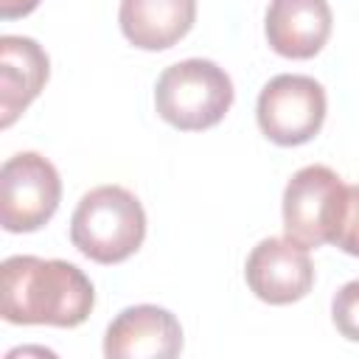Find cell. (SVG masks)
Segmentation results:
<instances>
[{
    "label": "cell",
    "instance_id": "7c38bea8",
    "mask_svg": "<svg viewBox=\"0 0 359 359\" xmlns=\"http://www.w3.org/2000/svg\"><path fill=\"white\" fill-rule=\"evenodd\" d=\"M331 320L345 339L359 342V280H348L345 286H339L331 300Z\"/></svg>",
    "mask_w": 359,
    "mask_h": 359
},
{
    "label": "cell",
    "instance_id": "4fadbf2b",
    "mask_svg": "<svg viewBox=\"0 0 359 359\" xmlns=\"http://www.w3.org/2000/svg\"><path fill=\"white\" fill-rule=\"evenodd\" d=\"M331 244H337L342 252L359 258V185H348L342 216H339V224H337Z\"/></svg>",
    "mask_w": 359,
    "mask_h": 359
},
{
    "label": "cell",
    "instance_id": "8992f818",
    "mask_svg": "<svg viewBox=\"0 0 359 359\" xmlns=\"http://www.w3.org/2000/svg\"><path fill=\"white\" fill-rule=\"evenodd\" d=\"M325 90L317 79L300 73H280L261 87L258 126L278 146L309 143L325 121Z\"/></svg>",
    "mask_w": 359,
    "mask_h": 359
},
{
    "label": "cell",
    "instance_id": "3957f363",
    "mask_svg": "<svg viewBox=\"0 0 359 359\" xmlns=\"http://www.w3.org/2000/svg\"><path fill=\"white\" fill-rule=\"evenodd\" d=\"M233 104V81L210 59H182L168 65L154 87L157 115L180 132L216 126Z\"/></svg>",
    "mask_w": 359,
    "mask_h": 359
},
{
    "label": "cell",
    "instance_id": "ba28073f",
    "mask_svg": "<svg viewBox=\"0 0 359 359\" xmlns=\"http://www.w3.org/2000/svg\"><path fill=\"white\" fill-rule=\"evenodd\" d=\"M182 351L180 320L151 303L123 309L104 334L107 359H174Z\"/></svg>",
    "mask_w": 359,
    "mask_h": 359
},
{
    "label": "cell",
    "instance_id": "9c48e42d",
    "mask_svg": "<svg viewBox=\"0 0 359 359\" xmlns=\"http://www.w3.org/2000/svg\"><path fill=\"white\" fill-rule=\"evenodd\" d=\"M328 0H272L264 20L266 42L286 59H311L331 36Z\"/></svg>",
    "mask_w": 359,
    "mask_h": 359
},
{
    "label": "cell",
    "instance_id": "30bf717a",
    "mask_svg": "<svg viewBox=\"0 0 359 359\" xmlns=\"http://www.w3.org/2000/svg\"><path fill=\"white\" fill-rule=\"evenodd\" d=\"M50 73L48 53L31 36L6 34L0 39V126L8 129L39 95Z\"/></svg>",
    "mask_w": 359,
    "mask_h": 359
},
{
    "label": "cell",
    "instance_id": "6da1fadb",
    "mask_svg": "<svg viewBox=\"0 0 359 359\" xmlns=\"http://www.w3.org/2000/svg\"><path fill=\"white\" fill-rule=\"evenodd\" d=\"M95 306L90 278L70 261L11 255L0 266V314L14 325H81Z\"/></svg>",
    "mask_w": 359,
    "mask_h": 359
},
{
    "label": "cell",
    "instance_id": "52a82bcc",
    "mask_svg": "<svg viewBox=\"0 0 359 359\" xmlns=\"http://www.w3.org/2000/svg\"><path fill=\"white\" fill-rule=\"evenodd\" d=\"M244 278L258 300L269 306H286L303 300L311 292L314 266L306 247L292 238L269 236L258 241L247 255Z\"/></svg>",
    "mask_w": 359,
    "mask_h": 359
},
{
    "label": "cell",
    "instance_id": "5bb4252c",
    "mask_svg": "<svg viewBox=\"0 0 359 359\" xmlns=\"http://www.w3.org/2000/svg\"><path fill=\"white\" fill-rule=\"evenodd\" d=\"M39 6V0H0V14L3 20H14V17H25Z\"/></svg>",
    "mask_w": 359,
    "mask_h": 359
},
{
    "label": "cell",
    "instance_id": "8fae6325",
    "mask_svg": "<svg viewBox=\"0 0 359 359\" xmlns=\"http://www.w3.org/2000/svg\"><path fill=\"white\" fill-rule=\"evenodd\" d=\"M196 20V0H121L118 22L123 36L140 50L177 45Z\"/></svg>",
    "mask_w": 359,
    "mask_h": 359
},
{
    "label": "cell",
    "instance_id": "277c9868",
    "mask_svg": "<svg viewBox=\"0 0 359 359\" xmlns=\"http://www.w3.org/2000/svg\"><path fill=\"white\" fill-rule=\"evenodd\" d=\"M348 185L328 165H303L283 188V230L286 238L306 250L334 241Z\"/></svg>",
    "mask_w": 359,
    "mask_h": 359
},
{
    "label": "cell",
    "instance_id": "5b68a950",
    "mask_svg": "<svg viewBox=\"0 0 359 359\" xmlns=\"http://www.w3.org/2000/svg\"><path fill=\"white\" fill-rule=\"evenodd\" d=\"M62 180L39 151H20L0 168V224L6 233H34L56 213Z\"/></svg>",
    "mask_w": 359,
    "mask_h": 359
},
{
    "label": "cell",
    "instance_id": "7a4b0ae2",
    "mask_svg": "<svg viewBox=\"0 0 359 359\" xmlns=\"http://www.w3.org/2000/svg\"><path fill=\"white\" fill-rule=\"evenodd\" d=\"M146 238V210L140 199L121 185L87 191L70 216L73 247L95 264H121L137 252Z\"/></svg>",
    "mask_w": 359,
    "mask_h": 359
}]
</instances>
